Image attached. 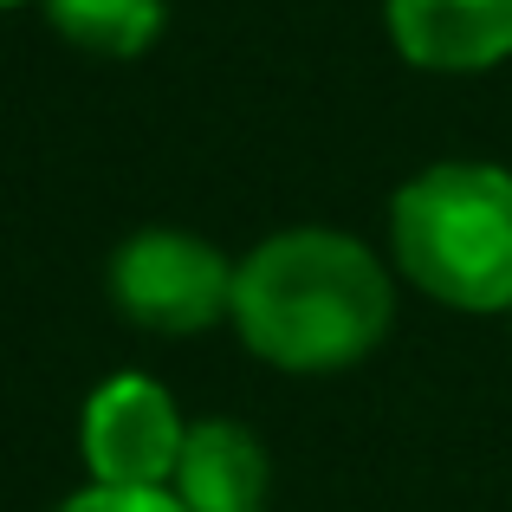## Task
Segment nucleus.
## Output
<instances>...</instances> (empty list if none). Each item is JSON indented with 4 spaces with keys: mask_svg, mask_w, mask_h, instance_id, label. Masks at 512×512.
<instances>
[{
    "mask_svg": "<svg viewBox=\"0 0 512 512\" xmlns=\"http://www.w3.org/2000/svg\"><path fill=\"white\" fill-rule=\"evenodd\" d=\"M46 20L91 59H137L143 46H156L169 0H46Z\"/></svg>",
    "mask_w": 512,
    "mask_h": 512,
    "instance_id": "7",
    "label": "nucleus"
},
{
    "mask_svg": "<svg viewBox=\"0 0 512 512\" xmlns=\"http://www.w3.org/2000/svg\"><path fill=\"white\" fill-rule=\"evenodd\" d=\"M266 480H273V467H266L260 435L240 428L234 415H208V422H188L169 493L188 512H260Z\"/></svg>",
    "mask_w": 512,
    "mask_h": 512,
    "instance_id": "6",
    "label": "nucleus"
},
{
    "mask_svg": "<svg viewBox=\"0 0 512 512\" xmlns=\"http://www.w3.org/2000/svg\"><path fill=\"white\" fill-rule=\"evenodd\" d=\"M0 7H26V0H0Z\"/></svg>",
    "mask_w": 512,
    "mask_h": 512,
    "instance_id": "9",
    "label": "nucleus"
},
{
    "mask_svg": "<svg viewBox=\"0 0 512 512\" xmlns=\"http://www.w3.org/2000/svg\"><path fill=\"white\" fill-rule=\"evenodd\" d=\"M396 286L383 260L338 227H286L234 260L240 344L286 376H331L389 338Z\"/></svg>",
    "mask_w": 512,
    "mask_h": 512,
    "instance_id": "1",
    "label": "nucleus"
},
{
    "mask_svg": "<svg viewBox=\"0 0 512 512\" xmlns=\"http://www.w3.org/2000/svg\"><path fill=\"white\" fill-rule=\"evenodd\" d=\"M111 299L137 331L195 338L234 318V260L182 227H143L111 253Z\"/></svg>",
    "mask_w": 512,
    "mask_h": 512,
    "instance_id": "3",
    "label": "nucleus"
},
{
    "mask_svg": "<svg viewBox=\"0 0 512 512\" xmlns=\"http://www.w3.org/2000/svg\"><path fill=\"white\" fill-rule=\"evenodd\" d=\"M188 422L156 376H111L85 396L78 454L91 487H169Z\"/></svg>",
    "mask_w": 512,
    "mask_h": 512,
    "instance_id": "4",
    "label": "nucleus"
},
{
    "mask_svg": "<svg viewBox=\"0 0 512 512\" xmlns=\"http://www.w3.org/2000/svg\"><path fill=\"white\" fill-rule=\"evenodd\" d=\"M389 247L415 292L454 312H512V169L435 163L396 188Z\"/></svg>",
    "mask_w": 512,
    "mask_h": 512,
    "instance_id": "2",
    "label": "nucleus"
},
{
    "mask_svg": "<svg viewBox=\"0 0 512 512\" xmlns=\"http://www.w3.org/2000/svg\"><path fill=\"white\" fill-rule=\"evenodd\" d=\"M383 20L415 72H493L512 59V0H383Z\"/></svg>",
    "mask_w": 512,
    "mask_h": 512,
    "instance_id": "5",
    "label": "nucleus"
},
{
    "mask_svg": "<svg viewBox=\"0 0 512 512\" xmlns=\"http://www.w3.org/2000/svg\"><path fill=\"white\" fill-rule=\"evenodd\" d=\"M59 512H188L169 487H85Z\"/></svg>",
    "mask_w": 512,
    "mask_h": 512,
    "instance_id": "8",
    "label": "nucleus"
}]
</instances>
